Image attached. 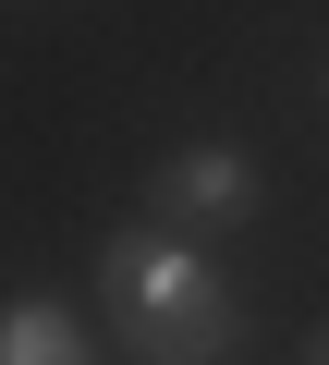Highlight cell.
Wrapping results in <instances>:
<instances>
[{"mask_svg": "<svg viewBox=\"0 0 329 365\" xmlns=\"http://www.w3.org/2000/svg\"><path fill=\"white\" fill-rule=\"evenodd\" d=\"M98 317H110V341H122L134 365H220V353L244 341L232 280H220L183 232H158V220H134V232L98 244Z\"/></svg>", "mask_w": 329, "mask_h": 365, "instance_id": "cell-1", "label": "cell"}, {"mask_svg": "<svg viewBox=\"0 0 329 365\" xmlns=\"http://www.w3.org/2000/svg\"><path fill=\"white\" fill-rule=\"evenodd\" d=\"M146 195H158V232H232V220H256V158L244 146H171L146 170Z\"/></svg>", "mask_w": 329, "mask_h": 365, "instance_id": "cell-2", "label": "cell"}, {"mask_svg": "<svg viewBox=\"0 0 329 365\" xmlns=\"http://www.w3.org/2000/svg\"><path fill=\"white\" fill-rule=\"evenodd\" d=\"M0 365H98L74 304H0Z\"/></svg>", "mask_w": 329, "mask_h": 365, "instance_id": "cell-3", "label": "cell"}, {"mask_svg": "<svg viewBox=\"0 0 329 365\" xmlns=\"http://www.w3.org/2000/svg\"><path fill=\"white\" fill-rule=\"evenodd\" d=\"M293 365H329V317H317V329H305V353H293Z\"/></svg>", "mask_w": 329, "mask_h": 365, "instance_id": "cell-4", "label": "cell"}]
</instances>
